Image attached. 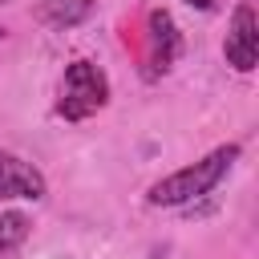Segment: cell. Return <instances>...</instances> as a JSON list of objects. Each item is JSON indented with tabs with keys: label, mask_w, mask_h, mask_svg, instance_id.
Masks as SVG:
<instances>
[{
	"label": "cell",
	"mask_w": 259,
	"mask_h": 259,
	"mask_svg": "<svg viewBox=\"0 0 259 259\" xmlns=\"http://www.w3.org/2000/svg\"><path fill=\"white\" fill-rule=\"evenodd\" d=\"M28 235H32V219L24 210H0V255L20 251Z\"/></svg>",
	"instance_id": "obj_7"
},
{
	"label": "cell",
	"mask_w": 259,
	"mask_h": 259,
	"mask_svg": "<svg viewBox=\"0 0 259 259\" xmlns=\"http://www.w3.org/2000/svg\"><path fill=\"white\" fill-rule=\"evenodd\" d=\"M150 259H166V247H154V255Z\"/></svg>",
	"instance_id": "obj_9"
},
{
	"label": "cell",
	"mask_w": 259,
	"mask_h": 259,
	"mask_svg": "<svg viewBox=\"0 0 259 259\" xmlns=\"http://www.w3.org/2000/svg\"><path fill=\"white\" fill-rule=\"evenodd\" d=\"M182 57V32L174 24V16L166 8H154L146 16V57H142V77L158 81L162 73L174 69V61Z\"/></svg>",
	"instance_id": "obj_3"
},
{
	"label": "cell",
	"mask_w": 259,
	"mask_h": 259,
	"mask_svg": "<svg viewBox=\"0 0 259 259\" xmlns=\"http://www.w3.org/2000/svg\"><path fill=\"white\" fill-rule=\"evenodd\" d=\"M49 194V182L45 174L24 162L20 154L12 150H0V198H28V202H40Z\"/></svg>",
	"instance_id": "obj_5"
},
{
	"label": "cell",
	"mask_w": 259,
	"mask_h": 259,
	"mask_svg": "<svg viewBox=\"0 0 259 259\" xmlns=\"http://www.w3.org/2000/svg\"><path fill=\"white\" fill-rule=\"evenodd\" d=\"M93 12H97V0H45L36 8V20L49 24V28H57V32H65V28L85 24Z\"/></svg>",
	"instance_id": "obj_6"
},
{
	"label": "cell",
	"mask_w": 259,
	"mask_h": 259,
	"mask_svg": "<svg viewBox=\"0 0 259 259\" xmlns=\"http://www.w3.org/2000/svg\"><path fill=\"white\" fill-rule=\"evenodd\" d=\"M109 105V77L93 61H69L57 89V113L65 121H85Z\"/></svg>",
	"instance_id": "obj_2"
},
{
	"label": "cell",
	"mask_w": 259,
	"mask_h": 259,
	"mask_svg": "<svg viewBox=\"0 0 259 259\" xmlns=\"http://www.w3.org/2000/svg\"><path fill=\"white\" fill-rule=\"evenodd\" d=\"M190 8H198V12H219L223 8V0H186Z\"/></svg>",
	"instance_id": "obj_8"
},
{
	"label": "cell",
	"mask_w": 259,
	"mask_h": 259,
	"mask_svg": "<svg viewBox=\"0 0 259 259\" xmlns=\"http://www.w3.org/2000/svg\"><path fill=\"white\" fill-rule=\"evenodd\" d=\"M239 154H243L239 142H227V146L210 150L206 158H198V162H190V166L158 178V182L146 190V202H150V206H162V210H174V206H190V202L206 198V194L231 174V166L239 162Z\"/></svg>",
	"instance_id": "obj_1"
},
{
	"label": "cell",
	"mask_w": 259,
	"mask_h": 259,
	"mask_svg": "<svg viewBox=\"0 0 259 259\" xmlns=\"http://www.w3.org/2000/svg\"><path fill=\"white\" fill-rule=\"evenodd\" d=\"M223 57L235 73H255V65H259V16L251 4H235L231 24H227V40H223Z\"/></svg>",
	"instance_id": "obj_4"
}]
</instances>
